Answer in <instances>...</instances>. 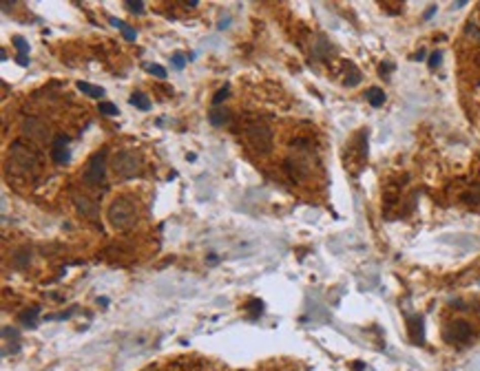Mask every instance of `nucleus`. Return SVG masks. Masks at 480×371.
<instances>
[{"mask_svg": "<svg viewBox=\"0 0 480 371\" xmlns=\"http://www.w3.org/2000/svg\"><path fill=\"white\" fill-rule=\"evenodd\" d=\"M106 219L118 232L131 230L137 223V201L129 194L115 197L106 210Z\"/></svg>", "mask_w": 480, "mask_h": 371, "instance_id": "nucleus-1", "label": "nucleus"}, {"mask_svg": "<svg viewBox=\"0 0 480 371\" xmlns=\"http://www.w3.org/2000/svg\"><path fill=\"white\" fill-rule=\"evenodd\" d=\"M244 135L248 139V144L252 146L254 153L268 155L272 153V144H275V135H272V129L266 121L261 119H248L244 126Z\"/></svg>", "mask_w": 480, "mask_h": 371, "instance_id": "nucleus-2", "label": "nucleus"}, {"mask_svg": "<svg viewBox=\"0 0 480 371\" xmlns=\"http://www.w3.org/2000/svg\"><path fill=\"white\" fill-rule=\"evenodd\" d=\"M139 168H142V159H139V155L135 150H120V153L113 157V170H115V175L122 179L135 177L139 173Z\"/></svg>", "mask_w": 480, "mask_h": 371, "instance_id": "nucleus-3", "label": "nucleus"}, {"mask_svg": "<svg viewBox=\"0 0 480 371\" xmlns=\"http://www.w3.org/2000/svg\"><path fill=\"white\" fill-rule=\"evenodd\" d=\"M35 161H38V155H35L33 148H29L22 142H14L11 144V163L9 168L16 170V173H27V170H31L35 166Z\"/></svg>", "mask_w": 480, "mask_h": 371, "instance_id": "nucleus-4", "label": "nucleus"}, {"mask_svg": "<svg viewBox=\"0 0 480 371\" xmlns=\"http://www.w3.org/2000/svg\"><path fill=\"white\" fill-rule=\"evenodd\" d=\"M104 175H106V153L100 150V153H95L87 163V170H84V184L100 186L102 181H104Z\"/></svg>", "mask_w": 480, "mask_h": 371, "instance_id": "nucleus-5", "label": "nucleus"}, {"mask_svg": "<svg viewBox=\"0 0 480 371\" xmlns=\"http://www.w3.org/2000/svg\"><path fill=\"white\" fill-rule=\"evenodd\" d=\"M471 336H473L471 325L467 323V320H463V318H456L454 323H449L447 329H445V340H447V343H454V345L469 343Z\"/></svg>", "mask_w": 480, "mask_h": 371, "instance_id": "nucleus-6", "label": "nucleus"}, {"mask_svg": "<svg viewBox=\"0 0 480 371\" xmlns=\"http://www.w3.org/2000/svg\"><path fill=\"white\" fill-rule=\"evenodd\" d=\"M69 142L71 139L66 137V135H58L56 139H53V144H51V157H53V161L56 163H69L71 159V150H69Z\"/></svg>", "mask_w": 480, "mask_h": 371, "instance_id": "nucleus-7", "label": "nucleus"}, {"mask_svg": "<svg viewBox=\"0 0 480 371\" xmlns=\"http://www.w3.org/2000/svg\"><path fill=\"white\" fill-rule=\"evenodd\" d=\"M22 133L31 139H47L49 129H47L38 117H25V121H22Z\"/></svg>", "mask_w": 480, "mask_h": 371, "instance_id": "nucleus-8", "label": "nucleus"}, {"mask_svg": "<svg viewBox=\"0 0 480 371\" xmlns=\"http://www.w3.org/2000/svg\"><path fill=\"white\" fill-rule=\"evenodd\" d=\"M73 201L78 205V210L82 212V217H87L93 223H98V203H95L93 199H89L87 194H76Z\"/></svg>", "mask_w": 480, "mask_h": 371, "instance_id": "nucleus-9", "label": "nucleus"}, {"mask_svg": "<svg viewBox=\"0 0 480 371\" xmlns=\"http://www.w3.org/2000/svg\"><path fill=\"white\" fill-rule=\"evenodd\" d=\"M11 42L16 45V51H18V56H16L18 64H20V66H27V64H29V45H27V40L22 38V35H14V38H11Z\"/></svg>", "mask_w": 480, "mask_h": 371, "instance_id": "nucleus-10", "label": "nucleus"}, {"mask_svg": "<svg viewBox=\"0 0 480 371\" xmlns=\"http://www.w3.org/2000/svg\"><path fill=\"white\" fill-rule=\"evenodd\" d=\"M407 325H410V334L414 343H423V318L421 316H410L407 318Z\"/></svg>", "mask_w": 480, "mask_h": 371, "instance_id": "nucleus-11", "label": "nucleus"}, {"mask_svg": "<svg viewBox=\"0 0 480 371\" xmlns=\"http://www.w3.org/2000/svg\"><path fill=\"white\" fill-rule=\"evenodd\" d=\"M365 100H367L374 108H379V106L385 104V93H383V89H379V87H370V89L365 91Z\"/></svg>", "mask_w": 480, "mask_h": 371, "instance_id": "nucleus-12", "label": "nucleus"}, {"mask_svg": "<svg viewBox=\"0 0 480 371\" xmlns=\"http://www.w3.org/2000/svg\"><path fill=\"white\" fill-rule=\"evenodd\" d=\"M208 117H210V124H212V126H224V124H228L230 113H228V108L212 106V111H210Z\"/></svg>", "mask_w": 480, "mask_h": 371, "instance_id": "nucleus-13", "label": "nucleus"}, {"mask_svg": "<svg viewBox=\"0 0 480 371\" xmlns=\"http://www.w3.org/2000/svg\"><path fill=\"white\" fill-rule=\"evenodd\" d=\"M108 22H111L113 27H118L120 31H122L124 40H129V42H135V38H137V31L131 27V24H126V22H122V20H118V18H108Z\"/></svg>", "mask_w": 480, "mask_h": 371, "instance_id": "nucleus-14", "label": "nucleus"}, {"mask_svg": "<svg viewBox=\"0 0 480 371\" xmlns=\"http://www.w3.org/2000/svg\"><path fill=\"white\" fill-rule=\"evenodd\" d=\"M76 87L80 93L89 95V97H104V89L102 87H93V84H89V82H76Z\"/></svg>", "mask_w": 480, "mask_h": 371, "instance_id": "nucleus-15", "label": "nucleus"}, {"mask_svg": "<svg viewBox=\"0 0 480 371\" xmlns=\"http://www.w3.org/2000/svg\"><path fill=\"white\" fill-rule=\"evenodd\" d=\"M131 104L135 106V108H139V111H151V102H149V97L144 95V93H139V91H135V93L131 95Z\"/></svg>", "mask_w": 480, "mask_h": 371, "instance_id": "nucleus-16", "label": "nucleus"}, {"mask_svg": "<svg viewBox=\"0 0 480 371\" xmlns=\"http://www.w3.org/2000/svg\"><path fill=\"white\" fill-rule=\"evenodd\" d=\"M361 82V73H358V69L352 62H348V66H345V84H350V87H354V84Z\"/></svg>", "mask_w": 480, "mask_h": 371, "instance_id": "nucleus-17", "label": "nucleus"}, {"mask_svg": "<svg viewBox=\"0 0 480 371\" xmlns=\"http://www.w3.org/2000/svg\"><path fill=\"white\" fill-rule=\"evenodd\" d=\"M228 91H230V89H228V84H226L224 89L217 91V93L212 95V104H215V106H221V104H224V100L228 97Z\"/></svg>", "mask_w": 480, "mask_h": 371, "instance_id": "nucleus-18", "label": "nucleus"}, {"mask_svg": "<svg viewBox=\"0 0 480 371\" xmlns=\"http://www.w3.org/2000/svg\"><path fill=\"white\" fill-rule=\"evenodd\" d=\"M146 71L151 73V75H155V77H160V80H164L166 77V69L160 64H146Z\"/></svg>", "mask_w": 480, "mask_h": 371, "instance_id": "nucleus-19", "label": "nucleus"}, {"mask_svg": "<svg viewBox=\"0 0 480 371\" xmlns=\"http://www.w3.org/2000/svg\"><path fill=\"white\" fill-rule=\"evenodd\" d=\"M35 316H38V312H35V309H27V312L20 316V320H22L25 325H29V327H35Z\"/></svg>", "mask_w": 480, "mask_h": 371, "instance_id": "nucleus-20", "label": "nucleus"}, {"mask_svg": "<svg viewBox=\"0 0 480 371\" xmlns=\"http://www.w3.org/2000/svg\"><path fill=\"white\" fill-rule=\"evenodd\" d=\"M98 108H100V113H104V115H118V106L111 104V102H100Z\"/></svg>", "mask_w": 480, "mask_h": 371, "instance_id": "nucleus-21", "label": "nucleus"}, {"mask_svg": "<svg viewBox=\"0 0 480 371\" xmlns=\"http://www.w3.org/2000/svg\"><path fill=\"white\" fill-rule=\"evenodd\" d=\"M126 7H129L133 14H137V16L144 14V3H139V0H126Z\"/></svg>", "mask_w": 480, "mask_h": 371, "instance_id": "nucleus-22", "label": "nucleus"}, {"mask_svg": "<svg viewBox=\"0 0 480 371\" xmlns=\"http://www.w3.org/2000/svg\"><path fill=\"white\" fill-rule=\"evenodd\" d=\"M184 64H186V58L181 56V53H173V66L175 69H184Z\"/></svg>", "mask_w": 480, "mask_h": 371, "instance_id": "nucleus-23", "label": "nucleus"}, {"mask_svg": "<svg viewBox=\"0 0 480 371\" xmlns=\"http://www.w3.org/2000/svg\"><path fill=\"white\" fill-rule=\"evenodd\" d=\"M438 64H440V51H434L429 56V69H436Z\"/></svg>", "mask_w": 480, "mask_h": 371, "instance_id": "nucleus-24", "label": "nucleus"}, {"mask_svg": "<svg viewBox=\"0 0 480 371\" xmlns=\"http://www.w3.org/2000/svg\"><path fill=\"white\" fill-rule=\"evenodd\" d=\"M383 64H385V66H381V75H385V73H390V71L394 69V66H392L390 62H383Z\"/></svg>", "mask_w": 480, "mask_h": 371, "instance_id": "nucleus-25", "label": "nucleus"}, {"mask_svg": "<svg viewBox=\"0 0 480 371\" xmlns=\"http://www.w3.org/2000/svg\"><path fill=\"white\" fill-rule=\"evenodd\" d=\"M217 261H219V259H217V254H208V263H210V265H215Z\"/></svg>", "mask_w": 480, "mask_h": 371, "instance_id": "nucleus-26", "label": "nucleus"}]
</instances>
